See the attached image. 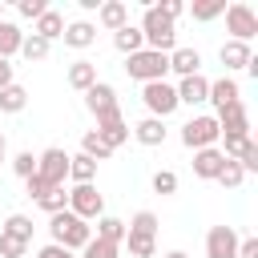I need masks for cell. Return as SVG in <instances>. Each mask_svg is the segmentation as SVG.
<instances>
[{
    "label": "cell",
    "mask_w": 258,
    "mask_h": 258,
    "mask_svg": "<svg viewBox=\"0 0 258 258\" xmlns=\"http://www.w3.org/2000/svg\"><path fill=\"white\" fill-rule=\"evenodd\" d=\"M48 234H52V246L85 250V246H89V238H93V226H89V222H81L77 214L60 210V214H52V218H48Z\"/></svg>",
    "instance_id": "1"
},
{
    "label": "cell",
    "mask_w": 258,
    "mask_h": 258,
    "mask_svg": "<svg viewBox=\"0 0 258 258\" xmlns=\"http://www.w3.org/2000/svg\"><path fill=\"white\" fill-rule=\"evenodd\" d=\"M137 28H141V40H145V48H153V52H165V56L177 48V28H173V20H165V16H161L153 4L145 8V16H141V24H137Z\"/></svg>",
    "instance_id": "2"
},
{
    "label": "cell",
    "mask_w": 258,
    "mask_h": 258,
    "mask_svg": "<svg viewBox=\"0 0 258 258\" xmlns=\"http://www.w3.org/2000/svg\"><path fill=\"white\" fill-rule=\"evenodd\" d=\"M125 73H129L133 81H141V85H149V81H165V73H169V56H165V52H153V48H141V52L125 56Z\"/></svg>",
    "instance_id": "3"
},
{
    "label": "cell",
    "mask_w": 258,
    "mask_h": 258,
    "mask_svg": "<svg viewBox=\"0 0 258 258\" xmlns=\"http://www.w3.org/2000/svg\"><path fill=\"white\" fill-rule=\"evenodd\" d=\"M36 177L48 185V189H64V177H69V153L60 145H48L44 153H36Z\"/></svg>",
    "instance_id": "4"
},
{
    "label": "cell",
    "mask_w": 258,
    "mask_h": 258,
    "mask_svg": "<svg viewBox=\"0 0 258 258\" xmlns=\"http://www.w3.org/2000/svg\"><path fill=\"white\" fill-rule=\"evenodd\" d=\"M222 16H226V32H230V40H242V44L254 40V32H258V12H254L250 4L234 0V4H226Z\"/></svg>",
    "instance_id": "5"
},
{
    "label": "cell",
    "mask_w": 258,
    "mask_h": 258,
    "mask_svg": "<svg viewBox=\"0 0 258 258\" xmlns=\"http://www.w3.org/2000/svg\"><path fill=\"white\" fill-rule=\"evenodd\" d=\"M218 137H222V129H218V121L210 117V113H202V117H189L185 125H181V145L185 149H210V145H218Z\"/></svg>",
    "instance_id": "6"
},
{
    "label": "cell",
    "mask_w": 258,
    "mask_h": 258,
    "mask_svg": "<svg viewBox=\"0 0 258 258\" xmlns=\"http://www.w3.org/2000/svg\"><path fill=\"white\" fill-rule=\"evenodd\" d=\"M141 101H145L149 117H157V121H165V117L177 109V93H173L169 81H149V85H141Z\"/></svg>",
    "instance_id": "7"
},
{
    "label": "cell",
    "mask_w": 258,
    "mask_h": 258,
    "mask_svg": "<svg viewBox=\"0 0 258 258\" xmlns=\"http://www.w3.org/2000/svg\"><path fill=\"white\" fill-rule=\"evenodd\" d=\"M69 214H77L81 222H93V218H101L105 214V198L97 194V185L89 181V185H73L69 189Z\"/></svg>",
    "instance_id": "8"
},
{
    "label": "cell",
    "mask_w": 258,
    "mask_h": 258,
    "mask_svg": "<svg viewBox=\"0 0 258 258\" xmlns=\"http://www.w3.org/2000/svg\"><path fill=\"white\" fill-rule=\"evenodd\" d=\"M85 109L101 121V117H109V113H117V89L113 85H105V81H97L89 93H85Z\"/></svg>",
    "instance_id": "9"
},
{
    "label": "cell",
    "mask_w": 258,
    "mask_h": 258,
    "mask_svg": "<svg viewBox=\"0 0 258 258\" xmlns=\"http://www.w3.org/2000/svg\"><path fill=\"white\" fill-rule=\"evenodd\" d=\"M238 254V234L234 226H214L206 234V258H234Z\"/></svg>",
    "instance_id": "10"
},
{
    "label": "cell",
    "mask_w": 258,
    "mask_h": 258,
    "mask_svg": "<svg viewBox=\"0 0 258 258\" xmlns=\"http://www.w3.org/2000/svg\"><path fill=\"white\" fill-rule=\"evenodd\" d=\"M218 129L222 133H238V137H250V113H246V105L242 101H234V105H226L218 117Z\"/></svg>",
    "instance_id": "11"
},
{
    "label": "cell",
    "mask_w": 258,
    "mask_h": 258,
    "mask_svg": "<svg viewBox=\"0 0 258 258\" xmlns=\"http://www.w3.org/2000/svg\"><path fill=\"white\" fill-rule=\"evenodd\" d=\"M93 133H97V137H101L109 149H117V145H125V141H129V125H125L121 109H117V113H109V117H101Z\"/></svg>",
    "instance_id": "12"
},
{
    "label": "cell",
    "mask_w": 258,
    "mask_h": 258,
    "mask_svg": "<svg viewBox=\"0 0 258 258\" xmlns=\"http://www.w3.org/2000/svg\"><path fill=\"white\" fill-rule=\"evenodd\" d=\"M206 101L222 113L226 105H234V101H242V89H238V81L234 77H218V81H210V93H206Z\"/></svg>",
    "instance_id": "13"
},
{
    "label": "cell",
    "mask_w": 258,
    "mask_h": 258,
    "mask_svg": "<svg viewBox=\"0 0 258 258\" xmlns=\"http://www.w3.org/2000/svg\"><path fill=\"white\" fill-rule=\"evenodd\" d=\"M173 93H177V105H202L210 93V81L202 73H194V77H181V85H173Z\"/></svg>",
    "instance_id": "14"
},
{
    "label": "cell",
    "mask_w": 258,
    "mask_h": 258,
    "mask_svg": "<svg viewBox=\"0 0 258 258\" xmlns=\"http://www.w3.org/2000/svg\"><path fill=\"white\" fill-rule=\"evenodd\" d=\"M222 165H226V157H222V149H218V145H210V149H198V153H194V173H198V177H206V181H218Z\"/></svg>",
    "instance_id": "15"
},
{
    "label": "cell",
    "mask_w": 258,
    "mask_h": 258,
    "mask_svg": "<svg viewBox=\"0 0 258 258\" xmlns=\"http://www.w3.org/2000/svg\"><path fill=\"white\" fill-rule=\"evenodd\" d=\"M97 20H101L109 32H121V28L129 24V4H125V0H101Z\"/></svg>",
    "instance_id": "16"
},
{
    "label": "cell",
    "mask_w": 258,
    "mask_h": 258,
    "mask_svg": "<svg viewBox=\"0 0 258 258\" xmlns=\"http://www.w3.org/2000/svg\"><path fill=\"white\" fill-rule=\"evenodd\" d=\"M218 56H222V64H226V73H234V69H250V60H254V52H250V44H242V40H226Z\"/></svg>",
    "instance_id": "17"
},
{
    "label": "cell",
    "mask_w": 258,
    "mask_h": 258,
    "mask_svg": "<svg viewBox=\"0 0 258 258\" xmlns=\"http://www.w3.org/2000/svg\"><path fill=\"white\" fill-rule=\"evenodd\" d=\"M169 69H173L177 77H194V73L202 69V52H198V48H173V52H169Z\"/></svg>",
    "instance_id": "18"
},
{
    "label": "cell",
    "mask_w": 258,
    "mask_h": 258,
    "mask_svg": "<svg viewBox=\"0 0 258 258\" xmlns=\"http://www.w3.org/2000/svg\"><path fill=\"white\" fill-rule=\"evenodd\" d=\"M69 85H73L77 93H89V89L97 85V64H93V60H73V64H69Z\"/></svg>",
    "instance_id": "19"
},
{
    "label": "cell",
    "mask_w": 258,
    "mask_h": 258,
    "mask_svg": "<svg viewBox=\"0 0 258 258\" xmlns=\"http://www.w3.org/2000/svg\"><path fill=\"white\" fill-rule=\"evenodd\" d=\"M32 32H36L40 40H48V44H52L56 36H64V16H60L56 8H48L44 16H36V28H32Z\"/></svg>",
    "instance_id": "20"
},
{
    "label": "cell",
    "mask_w": 258,
    "mask_h": 258,
    "mask_svg": "<svg viewBox=\"0 0 258 258\" xmlns=\"http://www.w3.org/2000/svg\"><path fill=\"white\" fill-rule=\"evenodd\" d=\"M97 40V28L89 24V20H73V24H64V44L69 48H89Z\"/></svg>",
    "instance_id": "21"
},
{
    "label": "cell",
    "mask_w": 258,
    "mask_h": 258,
    "mask_svg": "<svg viewBox=\"0 0 258 258\" xmlns=\"http://www.w3.org/2000/svg\"><path fill=\"white\" fill-rule=\"evenodd\" d=\"M113 48H117V52H125V56L141 52V48H145V40H141V28H137V24H125L121 32H113Z\"/></svg>",
    "instance_id": "22"
},
{
    "label": "cell",
    "mask_w": 258,
    "mask_h": 258,
    "mask_svg": "<svg viewBox=\"0 0 258 258\" xmlns=\"http://www.w3.org/2000/svg\"><path fill=\"white\" fill-rule=\"evenodd\" d=\"M133 137H137L141 145H161V141H165V121L145 117V121H137V125H133Z\"/></svg>",
    "instance_id": "23"
},
{
    "label": "cell",
    "mask_w": 258,
    "mask_h": 258,
    "mask_svg": "<svg viewBox=\"0 0 258 258\" xmlns=\"http://www.w3.org/2000/svg\"><path fill=\"white\" fill-rule=\"evenodd\" d=\"M69 177H73V185H89L97 177V161L85 157V153H73L69 157Z\"/></svg>",
    "instance_id": "24"
},
{
    "label": "cell",
    "mask_w": 258,
    "mask_h": 258,
    "mask_svg": "<svg viewBox=\"0 0 258 258\" xmlns=\"http://www.w3.org/2000/svg\"><path fill=\"white\" fill-rule=\"evenodd\" d=\"M125 242H129V254L133 258H153L157 254V238L153 234H137V230L125 226Z\"/></svg>",
    "instance_id": "25"
},
{
    "label": "cell",
    "mask_w": 258,
    "mask_h": 258,
    "mask_svg": "<svg viewBox=\"0 0 258 258\" xmlns=\"http://www.w3.org/2000/svg\"><path fill=\"white\" fill-rule=\"evenodd\" d=\"M93 238H105V242H117V246H121V242H125V222H121V218H113V214H101V218H97V234H93Z\"/></svg>",
    "instance_id": "26"
},
{
    "label": "cell",
    "mask_w": 258,
    "mask_h": 258,
    "mask_svg": "<svg viewBox=\"0 0 258 258\" xmlns=\"http://www.w3.org/2000/svg\"><path fill=\"white\" fill-rule=\"evenodd\" d=\"M24 105H28L24 85H16V81H12V85H4V89H0V113H20Z\"/></svg>",
    "instance_id": "27"
},
{
    "label": "cell",
    "mask_w": 258,
    "mask_h": 258,
    "mask_svg": "<svg viewBox=\"0 0 258 258\" xmlns=\"http://www.w3.org/2000/svg\"><path fill=\"white\" fill-rule=\"evenodd\" d=\"M20 40H24V32L12 20H0V60H8L12 52H20Z\"/></svg>",
    "instance_id": "28"
},
{
    "label": "cell",
    "mask_w": 258,
    "mask_h": 258,
    "mask_svg": "<svg viewBox=\"0 0 258 258\" xmlns=\"http://www.w3.org/2000/svg\"><path fill=\"white\" fill-rule=\"evenodd\" d=\"M81 153H85V157H93V161H109V157H113V149H109V145H105L93 129L81 137Z\"/></svg>",
    "instance_id": "29"
},
{
    "label": "cell",
    "mask_w": 258,
    "mask_h": 258,
    "mask_svg": "<svg viewBox=\"0 0 258 258\" xmlns=\"http://www.w3.org/2000/svg\"><path fill=\"white\" fill-rule=\"evenodd\" d=\"M36 206L52 218V214H60V210H69V189H44L40 198H36Z\"/></svg>",
    "instance_id": "30"
},
{
    "label": "cell",
    "mask_w": 258,
    "mask_h": 258,
    "mask_svg": "<svg viewBox=\"0 0 258 258\" xmlns=\"http://www.w3.org/2000/svg\"><path fill=\"white\" fill-rule=\"evenodd\" d=\"M0 234H12V238H20V242H32V218H28V214H8V222H4Z\"/></svg>",
    "instance_id": "31"
},
{
    "label": "cell",
    "mask_w": 258,
    "mask_h": 258,
    "mask_svg": "<svg viewBox=\"0 0 258 258\" xmlns=\"http://www.w3.org/2000/svg\"><path fill=\"white\" fill-rule=\"evenodd\" d=\"M48 48H52V44H48V40H40L36 32L20 40V56H24L28 64H32V60H44V56H48Z\"/></svg>",
    "instance_id": "32"
},
{
    "label": "cell",
    "mask_w": 258,
    "mask_h": 258,
    "mask_svg": "<svg viewBox=\"0 0 258 258\" xmlns=\"http://www.w3.org/2000/svg\"><path fill=\"white\" fill-rule=\"evenodd\" d=\"M121 246L117 242H105V238H89V246L81 250V258H117Z\"/></svg>",
    "instance_id": "33"
},
{
    "label": "cell",
    "mask_w": 258,
    "mask_h": 258,
    "mask_svg": "<svg viewBox=\"0 0 258 258\" xmlns=\"http://www.w3.org/2000/svg\"><path fill=\"white\" fill-rule=\"evenodd\" d=\"M12 173H16V177H24V181H28V177H32V173H36V153H32V149H20V153H16V157H12Z\"/></svg>",
    "instance_id": "34"
},
{
    "label": "cell",
    "mask_w": 258,
    "mask_h": 258,
    "mask_svg": "<svg viewBox=\"0 0 258 258\" xmlns=\"http://www.w3.org/2000/svg\"><path fill=\"white\" fill-rule=\"evenodd\" d=\"M218 181H222L226 189H238V185L246 181V173H242V165H238V161H230V157H226V165H222V173H218Z\"/></svg>",
    "instance_id": "35"
},
{
    "label": "cell",
    "mask_w": 258,
    "mask_h": 258,
    "mask_svg": "<svg viewBox=\"0 0 258 258\" xmlns=\"http://www.w3.org/2000/svg\"><path fill=\"white\" fill-rule=\"evenodd\" d=\"M129 230H137V234H157V214H153V210H137L133 222H129Z\"/></svg>",
    "instance_id": "36"
},
{
    "label": "cell",
    "mask_w": 258,
    "mask_h": 258,
    "mask_svg": "<svg viewBox=\"0 0 258 258\" xmlns=\"http://www.w3.org/2000/svg\"><path fill=\"white\" fill-rule=\"evenodd\" d=\"M28 254V242L12 238V234H0V258H24Z\"/></svg>",
    "instance_id": "37"
},
{
    "label": "cell",
    "mask_w": 258,
    "mask_h": 258,
    "mask_svg": "<svg viewBox=\"0 0 258 258\" xmlns=\"http://www.w3.org/2000/svg\"><path fill=\"white\" fill-rule=\"evenodd\" d=\"M153 194H177V173L173 169H157L153 173Z\"/></svg>",
    "instance_id": "38"
},
{
    "label": "cell",
    "mask_w": 258,
    "mask_h": 258,
    "mask_svg": "<svg viewBox=\"0 0 258 258\" xmlns=\"http://www.w3.org/2000/svg\"><path fill=\"white\" fill-rule=\"evenodd\" d=\"M234 161L242 165V173H258V145H254V141H246V149H242Z\"/></svg>",
    "instance_id": "39"
},
{
    "label": "cell",
    "mask_w": 258,
    "mask_h": 258,
    "mask_svg": "<svg viewBox=\"0 0 258 258\" xmlns=\"http://www.w3.org/2000/svg\"><path fill=\"white\" fill-rule=\"evenodd\" d=\"M16 12H20L24 20H36V16H44V12H48V4H44V0H20V4H16Z\"/></svg>",
    "instance_id": "40"
},
{
    "label": "cell",
    "mask_w": 258,
    "mask_h": 258,
    "mask_svg": "<svg viewBox=\"0 0 258 258\" xmlns=\"http://www.w3.org/2000/svg\"><path fill=\"white\" fill-rule=\"evenodd\" d=\"M226 12V4L222 0H210V4H194V20H214V16H222Z\"/></svg>",
    "instance_id": "41"
},
{
    "label": "cell",
    "mask_w": 258,
    "mask_h": 258,
    "mask_svg": "<svg viewBox=\"0 0 258 258\" xmlns=\"http://www.w3.org/2000/svg\"><path fill=\"white\" fill-rule=\"evenodd\" d=\"M153 8H157L165 20H177V16L185 12V4H181V0H161V4H153Z\"/></svg>",
    "instance_id": "42"
},
{
    "label": "cell",
    "mask_w": 258,
    "mask_h": 258,
    "mask_svg": "<svg viewBox=\"0 0 258 258\" xmlns=\"http://www.w3.org/2000/svg\"><path fill=\"white\" fill-rule=\"evenodd\" d=\"M234 258H258V238H238V254Z\"/></svg>",
    "instance_id": "43"
},
{
    "label": "cell",
    "mask_w": 258,
    "mask_h": 258,
    "mask_svg": "<svg viewBox=\"0 0 258 258\" xmlns=\"http://www.w3.org/2000/svg\"><path fill=\"white\" fill-rule=\"evenodd\" d=\"M36 258H77V254H73V250H64V246H52V242H48V246H40V254H36Z\"/></svg>",
    "instance_id": "44"
},
{
    "label": "cell",
    "mask_w": 258,
    "mask_h": 258,
    "mask_svg": "<svg viewBox=\"0 0 258 258\" xmlns=\"http://www.w3.org/2000/svg\"><path fill=\"white\" fill-rule=\"evenodd\" d=\"M44 189H48V185H44V181H40V177H36V173H32V177H28V181H24V194H28V198H32V202H36V198H40V194H44Z\"/></svg>",
    "instance_id": "45"
},
{
    "label": "cell",
    "mask_w": 258,
    "mask_h": 258,
    "mask_svg": "<svg viewBox=\"0 0 258 258\" xmlns=\"http://www.w3.org/2000/svg\"><path fill=\"white\" fill-rule=\"evenodd\" d=\"M4 85H12V64H8V60H0V89H4Z\"/></svg>",
    "instance_id": "46"
},
{
    "label": "cell",
    "mask_w": 258,
    "mask_h": 258,
    "mask_svg": "<svg viewBox=\"0 0 258 258\" xmlns=\"http://www.w3.org/2000/svg\"><path fill=\"white\" fill-rule=\"evenodd\" d=\"M165 258H189V254H185V250H169Z\"/></svg>",
    "instance_id": "47"
},
{
    "label": "cell",
    "mask_w": 258,
    "mask_h": 258,
    "mask_svg": "<svg viewBox=\"0 0 258 258\" xmlns=\"http://www.w3.org/2000/svg\"><path fill=\"white\" fill-rule=\"evenodd\" d=\"M0 161H4V133H0Z\"/></svg>",
    "instance_id": "48"
},
{
    "label": "cell",
    "mask_w": 258,
    "mask_h": 258,
    "mask_svg": "<svg viewBox=\"0 0 258 258\" xmlns=\"http://www.w3.org/2000/svg\"><path fill=\"white\" fill-rule=\"evenodd\" d=\"M0 20H4V4H0Z\"/></svg>",
    "instance_id": "49"
}]
</instances>
